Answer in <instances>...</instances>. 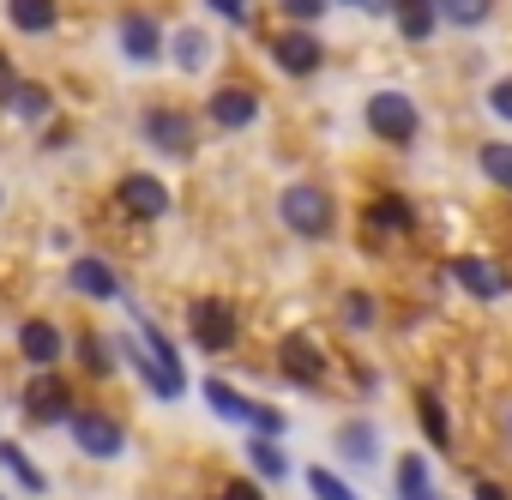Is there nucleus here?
I'll use <instances>...</instances> for the list:
<instances>
[{
  "label": "nucleus",
  "mask_w": 512,
  "mask_h": 500,
  "mask_svg": "<svg viewBox=\"0 0 512 500\" xmlns=\"http://www.w3.org/2000/svg\"><path fill=\"white\" fill-rule=\"evenodd\" d=\"M253 115H260V97L253 91H241V85L211 91V121L217 127H253Z\"/></svg>",
  "instance_id": "16"
},
{
  "label": "nucleus",
  "mask_w": 512,
  "mask_h": 500,
  "mask_svg": "<svg viewBox=\"0 0 512 500\" xmlns=\"http://www.w3.org/2000/svg\"><path fill=\"white\" fill-rule=\"evenodd\" d=\"M0 464H7V470H13V476L31 488V494H43V488H49V476H43V470H37V464H31L19 446H13V440H0Z\"/></svg>",
  "instance_id": "27"
},
{
  "label": "nucleus",
  "mask_w": 512,
  "mask_h": 500,
  "mask_svg": "<svg viewBox=\"0 0 512 500\" xmlns=\"http://www.w3.org/2000/svg\"><path fill=\"white\" fill-rule=\"evenodd\" d=\"M175 61L187 73H199L205 67V31H175Z\"/></svg>",
  "instance_id": "30"
},
{
  "label": "nucleus",
  "mask_w": 512,
  "mask_h": 500,
  "mask_svg": "<svg viewBox=\"0 0 512 500\" xmlns=\"http://www.w3.org/2000/svg\"><path fill=\"white\" fill-rule=\"evenodd\" d=\"M338 452H344L350 464H374V458H380V434H374L368 422H344V428H338Z\"/></svg>",
  "instance_id": "20"
},
{
  "label": "nucleus",
  "mask_w": 512,
  "mask_h": 500,
  "mask_svg": "<svg viewBox=\"0 0 512 500\" xmlns=\"http://www.w3.org/2000/svg\"><path fill=\"white\" fill-rule=\"evenodd\" d=\"M79 356H85V374H115V362H109V350H103V338L97 332H79Z\"/></svg>",
  "instance_id": "31"
},
{
  "label": "nucleus",
  "mask_w": 512,
  "mask_h": 500,
  "mask_svg": "<svg viewBox=\"0 0 512 500\" xmlns=\"http://www.w3.org/2000/svg\"><path fill=\"white\" fill-rule=\"evenodd\" d=\"M452 278H458V290H470L476 302H500V296H506V278H500L494 260L464 254V260H452Z\"/></svg>",
  "instance_id": "13"
},
{
  "label": "nucleus",
  "mask_w": 512,
  "mask_h": 500,
  "mask_svg": "<svg viewBox=\"0 0 512 500\" xmlns=\"http://www.w3.org/2000/svg\"><path fill=\"white\" fill-rule=\"evenodd\" d=\"M205 7H217V13H229V19H241V0H205Z\"/></svg>",
  "instance_id": "38"
},
{
  "label": "nucleus",
  "mask_w": 512,
  "mask_h": 500,
  "mask_svg": "<svg viewBox=\"0 0 512 500\" xmlns=\"http://www.w3.org/2000/svg\"><path fill=\"white\" fill-rule=\"evenodd\" d=\"M278 368H284L296 386H320V380H326V350H320V338L284 332V338H278Z\"/></svg>",
  "instance_id": "5"
},
{
  "label": "nucleus",
  "mask_w": 512,
  "mask_h": 500,
  "mask_svg": "<svg viewBox=\"0 0 512 500\" xmlns=\"http://www.w3.org/2000/svg\"><path fill=\"white\" fill-rule=\"evenodd\" d=\"M205 404H211L223 422H253L260 434H284V410L253 404V398H241V392H235V386H223V380H205Z\"/></svg>",
  "instance_id": "3"
},
{
  "label": "nucleus",
  "mask_w": 512,
  "mask_h": 500,
  "mask_svg": "<svg viewBox=\"0 0 512 500\" xmlns=\"http://www.w3.org/2000/svg\"><path fill=\"white\" fill-rule=\"evenodd\" d=\"M139 332H145V344H151V350H157V356H163V362H169V368L181 374V356H175V344H169V338H163V332H157L151 320H139Z\"/></svg>",
  "instance_id": "33"
},
{
  "label": "nucleus",
  "mask_w": 512,
  "mask_h": 500,
  "mask_svg": "<svg viewBox=\"0 0 512 500\" xmlns=\"http://www.w3.org/2000/svg\"><path fill=\"white\" fill-rule=\"evenodd\" d=\"M121 55L139 61V67L157 61V55H163V25H157L151 13H127V19H121Z\"/></svg>",
  "instance_id": "11"
},
{
  "label": "nucleus",
  "mask_w": 512,
  "mask_h": 500,
  "mask_svg": "<svg viewBox=\"0 0 512 500\" xmlns=\"http://www.w3.org/2000/svg\"><path fill=\"white\" fill-rule=\"evenodd\" d=\"M73 440H79V452H91V458H115V452L127 446V434H121V422H115L109 410H73Z\"/></svg>",
  "instance_id": "6"
},
{
  "label": "nucleus",
  "mask_w": 512,
  "mask_h": 500,
  "mask_svg": "<svg viewBox=\"0 0 512 500\" xmlns=\"http://www.w3.org/2000/svg\"><path fill=\"white\" fill-rule=\"evenodd\" d=\"M368 127H374L386 145H410L416 127H422V115H416V103H410L404 91H374V97H368Z\"/></svg>",
  "instance_id": "2"
},
{
  "label": "nucleus",
  "mask_w": 512,
  "mask_h": 500,
  "mask_svg": "<svg viewBox=\"0 0 512 500\" xmlns=\"http://www.w3.org/2000/svg\"><path fill=\"white\" fill-rule=\"evenodd\" d=\"M0 500H7V494H0Z\"/></svg>",
  "instance_id": "41"
},
{
  "label": "nucleus",
  "mask_w": 512,
  "mask_h": 500,
  "mask_svg": "<svg viewBox=\"0 0 512 500\" xmlns=\"http://www.w3.org/2000/svg\"><path fill=\"white\" fill-rule=\"evenodd\" d=\"M278 13H284V19H296V25H308V19H320V13H326V0H278Z\"/></svg>",
  "instance_id": "32"
},
{
  "label": "nucleus",
  "mask_w": 512,
  "mask_h": 500,
  "mask_svg": "<svg viewBox=\"0 0 512 500\" xmlns=\"http://www.w3.org/2000/svg\"><path fill=\"white\" fill-rule=\"evenodd\" d=\"M398 31L410 37V43H422V37H434V25H440V7L434 0H398Z\"/></svg>",
  "instance_id": "18"
},
{
  "label": "nucleus",
  "mask_w": 512,
  "mask_h": 500,
  "mask_svg": "<svg viewBox=\"0 0 512 500\" xmlns=\"http://www.w3.org/2000/svg\"><path fill=\"white\" fill-rule=\"evenodd\" d=\"M223 500H266V494L253 488L247 476H229V482H223Z\"/></svg>",
  "instance_id": "35"
},
{
  "label": "nucleus",
  "mask_w": 512,
  "mask_h": 500,
  "mask_svg": "<svg viewBox=\"0 0 512 500\" xmlns=\"http://www.w3.org/2000/svg\"><path fill=\"white\" fill-rule=\"evenodd\" d=\"M13 85H19V73H13V61H7V49H0V97H13Z\"/></svg>",
  "instance_id": "36"
},
{
  "label": "nucleus",
  "mask_w": 512,
  "mask_h": 500,
  "mask_svg": "<svg viewBox=\"0 0 512 500\" xmlns=\"http://www.w3.org/2000/svg\"><path fill=\"white\" fill-rule=\"evenodd\" d=\"M398 494L404 500H434V482H428V464L422 458H404L398 464Z\"/></svg>",
  "instance_id": "28"
},
{
  "label": "nucleus",
  "mask_w": 512,
  "mask_h": 500,
  "mask_svg": "<svg viewBox=\"0 0 512 500\" xmlns=\"http://www.w3.org/2000/svg\"><path fill=\"white\" fill-rule=\"evenodd\" d=\"M145 139H151L157 151L187 157V151H193V121H187L181 109H151V115H145Z\"/></svg>",
  "instance_id": "12"
},
{
  "label": "nucleus",
  "mask_w": 512,
  "mask_h": 500,
  "mask_svg": "<svg viewBox=\"0 0 512 500\" xmlns=\"http://www.w3.org/2000/svg\"><path fill=\"white\" fill-rule=\"evenodd\" d=\"M350 7H368V0H350Z\"/></svg>",
  "instance_id": "40"
},
{
  "label": "nucleus",
  "mask_w": 512,
  "mask_h": 500,
  "mask_svg": "<svg viewBox=\"0 0 512 500\" xmlns=\"http://www.w3.org/2000/svg\"><path fill=\"white\" fill-rule=\"evenodd\" d=\"M434 7H440V19H446V25H458V31H476V25H488L494 0H434Z\"/></svg>",
  "instance_id": "21"
},
{
  "label": "nucleus",
  "mask_w": 512,
  "mask_h": 500,
  "mask_svg": "<svg viewBox=\"0 0 512 500\" xmlns=\"http://www.w3.org/2000/svg\"><path fill=\"white\" fill-rule=\"evenodd\" d=\"M73 290L79 296H91V302H115L121 296V278H115V266L109 260H73Z\"/></svg>",
  "instance_id": "15"
},
{
  "label": "nucleus",
  "mask_w": 512,
  "mask_h": 500,
  "mask_svg": "<svg viewBox=\"0 0 512 500\" xmlns=\"http://www.w3.org/2000/svg\"><path fill=\"white\" fill-rule=\"evenodd\" d=\"M121 211L139 217V223H157V217L169 211V187H163L157 175H127V181H121Z\"/></svg>",
  "instance_id": "10"
},
{
  "label": "nucleus",
  "mask_w": 512,
  "mask_h": 500,
  "mask_svg": "<svg viewBox=\"0 0 512 500\" xmlns=\"http://www.w3.org/2000/svg\"><path fill=\"white\" fill-rule=\"evenodd\" d=\"M476 163H482V175H488L494 187H512V145H500V139H488V145L476 151Z\"/></svg>",
  "instance_id": "26"
},
{
  "label": "nucleus",
  "mask_w": 512,
  "mask_h": 500,
  "mask_svg": "<svg viewBox=\"0 0 512 500\" xmlns=\"http://www.w3.org/2000/svg\"><path fill=\"white\" fill-rule=\"evenodd\" d=\"M272 61L290 79H308V73H320V37L314 31H278L272 37Z\"/></svg>",
  "instance_id": "9"
},
{
  "label": "nucleus",
  "mask_w": 512,
  "mask_h": 500,
  "mask_svg": "<svg viewBox=\"0 0 512 500\" xmlns=\"http://www.w3.org/2000/svg\"><path fill=\"white\" fill-rule=\"evenodd\" d=\"M476 500H512V494H506L500 482H476Z\"/></svg>",
  "instance_id": "37"
},
{
  "label": "nucleus",
  "mask_w": 512,
  "mask_h": 500,
  "mask_svg": "<svg viewBox=\"0 0 512 500\" xmlns=\"http://www.w3.org/2000/svg\"><path fill=\"white\" fill-rule=\"evenodd\" d=\"M7 19L19 25V31H31V37H43V31H55V0H7Z\"/></svg>",
  "instance_id": "19"
},
{
  "label": "nucleus",
  "mask_w": 512,
  "mask_h": 500,
  "mask_svg": "<svg viewBox=\"0 0 512 500\" xmlns=\"http://www.w3.org/2000/svg\"><path fill=\"white\" fill-rule=\"evenodd\" d=\"M19 350H25V362H31V368H55V362H61V350H67V338H61L49 320H25V326H19Z\"/></svg>",
  "instance_id": "14"
},
{
  "label": "nucleus",
  "mask_w": 512,
  "mask_h": 500,
  "mask_svg": "<svg viewBox=\"0 0 512 500\" xmlns=\"http://www.w3.org/2000/svg\"><path fill=\"white\" fill-rule=\"evenodd\" d=\"M7 103H13V115H19V121H43V115L55 109V97H49L43 85H13V97H7Z\"/></svg>",
  "instance_id": "23"
},
{
  "label": "nucleus",
  "mask_w": 512,
  "mask_h": 500,
  "mask_svg": "<svg viewBox=\"0 0 512 500\" xmlns=\"http://www.w3.org/2000/svg\"><path fill=\"white\" fill-rule=\"evenodd\" d=\"M416 410H422L428 440H434V446H446V440H452V428H446V404L434 398V386H422V392H416Z\"/></svg>",
  "instance_id": "25"
},
{
  "label": "nucleus",
  "mask_w": 512,
  "mask_h": 500,
  "mask_svg": "<svg viewBox=\"0 0 512 500\" xmlns=\"http://www.w3.org/2000/svg\"><path fill=\"white\" fill-rule=\"evenodd\" d=\"M278 217H284L296 235H332V199H326V187H314V181H296V187H284V199H278Z\"/></svg>",
  "instance_id": "1"
},
{
  "label": "nucleus",
  "mask_w": 512,
  "mask_h": 500,
  "mask_svg": "<svg viewBox=\"0 0 512 500\" xmlns=\"http://www.w3.org/2000/svg\"><path fill=\"white\" fill-rule=\"evenodd\" d=\"M247 458H253V470H260V476H290V458H284V446H278V434H260V440H253L247 446Z\"/></svg>",
  "instance_id": "22"
},
{
  "label": "nucleus",
  "mask_w": 512,
  "mask_h": 500,
  "mask_svg": "<svg viewBox=\"0 0 512 500\" xmlns=\"http://www.w3.org/2000/svg\"><path fill=\"white\" fill-rule=\"evenodd\" d=\"M488 109H494L500 121H512V79H500V85L488 91Z\"/></svg>",
  "instance_id": "34"
},
{
  "label": "nucleus",
  "mask_w": 512,
  "mask_h": 500,
  "mask_svg": "<svg viewBox=\"0 0 512 500\" xmlns=\"http://www.w3.org/2000/svg\"><path fill=\"white\" fill-rule=\"evenodd\" d=\"M121 356H127V368H133V374H139V380H145L157 398H181V374H175V368H169V362H163L151 344L127 338V344H121Z\"/></svg>",
  "instance_id": "8"
},
{
  "label": "nucleus",
  "mask_w": 512,
  "mask_h": 500,
  "mask_svg": "<svg viewBox=\"0 0 512 500\" xmlns=\"http://www.w3.org/2000/svg\"><path fill=\"white\" fill-rule=\"evenodd\" d=\"M500 434H506V440H512V404H506V410H500Z\"/></svg>",
  "instance_id": "39"
},
{
  "label": "nucleus",
  "mask_w": 512,
  "mask_h": 500,
  "mask_svg": "<svg viewBox=\"0 0 512 500\" xmlns=\"http://www.w3.org/2000/svg\"><path fill=\"white\" fill-rule=\"evenodd\" d=\"M25 416H31L37 428H49V422H73V392H67V380H61L55 368L31 374V386H25Z\"/></svg>",
  "instance_id": "4"
},
{
  "label": "nucleus",
  "mask_w": 512,
  "mask_h": 500,
  "mask_svg": "<svg viewBox=\"0 0 512 500\" xmlns=\"http://www.w3.org/2000/svg\"><path fill=\"white\" fill-rule=\"evenodd\" d=\"M193 338H199V350H229L235 344V308L229 302H217V296H199L193 302Z\"/></svg>",
  "instance_id": "7"
},
{
  "label": "nucleus",
  "mask_w": 512,
  "mask_h": 500,
  "mask_svg": "<svg viewBox=\"0 0 512 500\" xmlns=\"http://www.w3.org/2000/svg\"><path fill=\"white\" fill-rule=\"evenodd\" d=\"M368 223L386 229V235H404V229H416V211H410L404 193H380V199L368 205Z\"/></svg>",
  "instance_id": "17"
},
{
  "label": "nucleus",
  "mask_w": 512,
  "mask_h": 500,
  "mask_svg": "<svg viewBox=\"0 0 512 500\" xmlns=\"http://www.w3.org/2000/svg\"><path fill=\"white\" fill-rule=\"evenodd\" d=\"M338 320H344L350 332H368V326L380 320V308H374V296H368V290H350V296L338 302Z\"/></svg>",
  "instance_id": "24"
},
{
  "label": "nucleus",
  "mask_w": 512,
  "mask_h": 500,
  "mask_svg": "<svg viewBox=\"0 0 512 500\" xmlns=\"http://www.w3.org/2000/svg\"><path fill=\"white\" fill-rule=\"evenodd\" d=\"M308 488H314V500H356V488L344 482V476H332V470H308Z\"/></svg>",
  "instance_id": "29"
}]
</instances>
